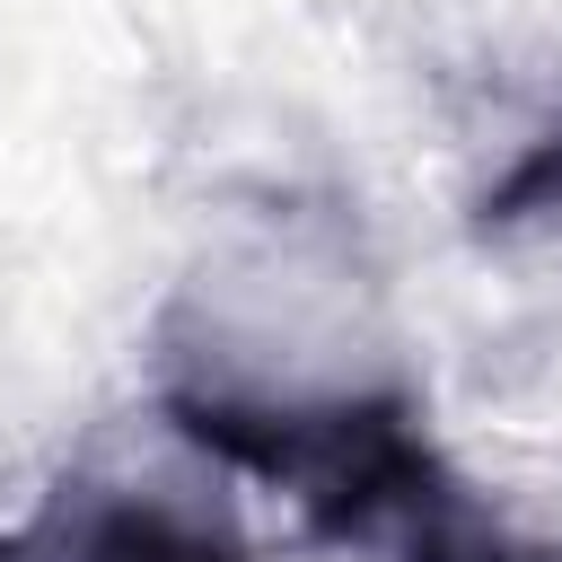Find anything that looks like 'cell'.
Here are the masks:
<instances>
[{
	"instance_id": "obj_4",
	"label": "cell",
	"mask_w": 562,
	"mask_h": 562,
	"mask_svg": "<svg viewBox=\"0 0 562 562\" xmlns=\"http://www.w3.org/2000/svg\"><path fill=\"white\" fill-rule=\"evenodd\" d=\"M536 220H562V114L518 149V167L474 202V228L509 237V228H536Z\"/></svg>"
},
{
	"instance_id": "obj_2",
	"label": "cell",
	"mask_w": 562,
	"mask_h": 562,
	"mask_svg": "<svg viewBox=\"0 0 562 562\" xmlns=\"http://www.w3.org/2000/svg\"><path fill=\"white\" fill-rule=\"evenodd\" d=\"M0 562H246V544L167 501V492H88L70 483L44 518L0 536Z\"/></svg>"
},
{
	"instance_id": "obj_1",
	"label": "cell",
	"mask_w": 562,
	"mask_h": 562,
	"mask_svg": "<svg viewBox=\"0 0 562 562\" xmlns=\"http://www.w3.org/2000/svg\"><path fill=\"white\" fill-rule=\"evenodd\" d=\"M167 422L202 457L290 492L316 536H351V544L395 536L404 509L448 483V457L430 448V430H422V413L404 395L263 404V395H228V386H176Z\"/></svg>"
},
{
	"instance_id": "obj_3",
	"label": "cell",
	"mask_w": 562,
	"mask_h": 562,
	"mask_svg": "<svg viewBox=\"0 0 562 562\" xmlns=\"http://www.w3.org/2000/svg\"><path fill=\"white\" fill-rule=\"evenodd\" d=\"M386 544H395V562H562V544L518 536V527H509V518H492L457 474H448L439 492H422Z\"/></svg>"
}]
</instances>
